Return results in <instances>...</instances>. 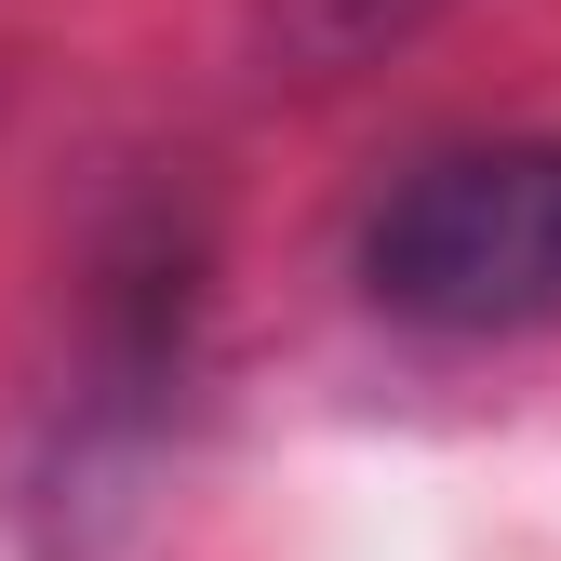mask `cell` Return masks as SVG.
<instances>
[{
    "instance_id": "cell-1",
    "label": "cell",
    "mask_w": 561,
    "mask_h": 561,
    "mask_svg": "<svg viewBox=\"0 0 561 561\" xmlns=\"http://www.w3.org/2000/svg\"><path fill=\"white\" fill-rule=\"evenodd\" d=\"M362 295L414 334H548L561 321V134L414 161L362 215Z\"/></svg>"
},
{
    "instance_id": "cell-2",
    "label": "cell",
    "mask_w": 561,
    "mask_h": 561,
    "mask_svg": "<svg viewBox=\"0 0 561 561\" xmlns=\"http://www.w3.org/2000/svg\"><path fill=\"white\" fill-rule=\"evenodd\" d=\"M280 14H295L308 54H347V41H375V27H414L428 0H280Z\"/></svg>"
}]
</instances>
